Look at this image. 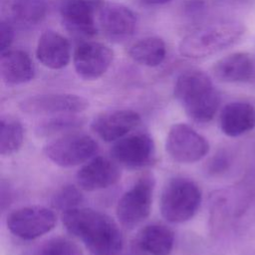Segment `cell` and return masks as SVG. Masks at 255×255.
Wrapping results in <instances>:
<instances>
[{
    "label": "cell",
    "instance_id": "1",
    "mask_svg": "<svg viewBox=\"0 0 255 255\" xmlns=\"http://www.w3.org/2000/svg\"><path fill=\"white\" fill-rule=\"evenodd\" d=\"M69 233L80 239L91 255H118L123 248L122 232L116 221L99 210L76 207L62 214Z\"/></svg>",
    "mask_w": 255,
    "mask_h": 255
},
{
    "label": "cell",
    "instance_id": "29",
    "mask_svg": "<svg viewBox=\"0 0 255 255\" xmlns=\"http://www.w3.org/2000/svg\"><path fill=\"white\" fill-rule=\"evenodd\" d=\"M206 7L204 0H186L183 4V11L188 17L201 15Z\"/></svg>",
    "mask_w": 255,
    "mask_h": 255
},
{
    "label": "cell",
    "instance_id": "12",
    "mask_svg": "<svg viewBox=\"0 0 255 255\" xmlns=\"http://www.w3.org/2000/svg\"><path fill=\"white\" fill-rule=\"evenodd\" d=\"M114 60L111 48L99 42H84L80 44L73 56L77 74L85 80H97L110 68Z\"/></svg>",
    "mask_w": 255,
    "mask_h": 255
},
{
    "label": "cell",
    "instance_id": "3",
    "mask_svg": "<svg viewBox=\"0 0 255 255\" xmlns=\"http://www.w3.org/2000/svg\"><path fill=\"white\" fill-rule=\"evenodd\" d=\"M244 34V26L237 21H220L202 26L187 34L179 44L181 56L200 59L233 45Z\"/></svg>",
    "mask_w": 255,
    "mask_h": 255
},
{
    "label": "cell",
    "instance_id": "20",
    "mask_svg": "<svg viewBox=\"0 0 255 255\" xmlns=\"http://www.w3.org/2000/svg\"><path fill=\"white\" fill-rule=\"evenodd\" d=\"M212 71L216 79L221 82L243 83L251 79L254 67L248 54L233 53L218 60Z\"/></svg>",
    "mask_w": 255,
    "mask_h": 255
},
{
    "label": "cell",
    "instance_id": "4",
    "mask_svg": "<svg viewBox=\"0 0 255 255\" xmlns=\"http://www.w3.org/2000/svg\"><path fill=\"white\" fill-rule=\"evenodd\" d=\"M200 187L192 179L176 176L168 180L160 196V212L171 223H182L191 219L201 204Z\"/></svg>",
    "mask_w": 255,
    "mask_h": 255
},
{
    "label": "cell",
    "instance_id": "11",
    "mask_svg": "<svg viewBox=\"0 0 255 255\" xmlns=\"http://www.w3.org/2000/svg\"><path fill=\"white\" fill-rule=\"evenodd\" d=\"M111 155L115 161L128 168H139L153 160L155 145L149 134L134 133L115 141Z\"/></svg>",
    "mask_w": 255,
    "mask_h": 255
},
{
    "label": "cell",
    "instance_id": "9",
    "mask_svg": "<svg viewBox=\"0 0 255 255\" xmlns=\"http://www.w3.org/2000/svg\"><path fill=\"white\" fill-rule=\"evenodd\" d=\"M89 102L78 95L49 93L28 97L19 104V109L28 115L58 116L79 114L87 110Z\"/></svg>",
    "mask_w": 255,
    "mask_h": 255
},
{
    "label": "cell",
    "instance_id": "2",
    "mask_svg": "<svg viewBox=\"0 0 255 255\" xmlns=\"http://www.w3.org/2000/svg\"><path fill=\"white\" fill-rule=\"evenodd\" d=\"M174 97L196 123L210 122L220 105V96L210 77L200 70H186L176 79Z\"/></svg>",
    "mask_w": 255,
    "mask_h": 255
},
{
    "label": "cell",
    "instance_id": "26",
    "mask_svg": "<svg viewBox=\"0 0 255 255\" xmlns=\"http://www.w3.org/2000/svg\"><path fill=\"white\" fill-rule=\"evenodd\" d=\"M84 201V196L80 189L75 185H65L60 188L52 198V205L54 208L62 210L63 212L72 208L79 207Z\"/></svg>",
    "mask_w": 255,
    "mask_h": 255
},
{
    "label": "cell",
    "instance_id": "14",
    "mask_svg": "<svg viewBox=\"0 0 255 255\" xmlns=\"http://www.w3.org/2000/svg\"><path fill=\"white\" fill-rule=\"evenodd\" d=\"M140 122V116L132 110H113L95 117L91 128L103 140L111 142L126 136L136 128Z\"/></svg>",
    "mask_w": 255,
    "mask_h": 255
},
{
    "label": "cell",
    "instance_id": "6",
    "mask_svg": "<svg viewBox=\"0 0 255 255\" xmlns=\"http://www.w3.org/2000/svg\"><path fill=\"white\" fill-rule=\"evenodd\" d=\"M97 151L98 143L92 136L74 131L65 133L44 146L45 155L62 167L82 164L91 159Z\"/></svg>",
    "mask_w": 255,
    "mask_h": 255
},
{
    "label": "cell",
    "instance_id": "18",
    "mask_svg": "<svg viewBox=\"0 0 255 255\" xmlns=\"http://www.w3.org/2000/svg\"><path fill=\"white\" fill-rule=\"evenodd\" d=\"M255 128V107L246 102L227 104L220 114V128L228 136L242 135Z\"/></svg>",
    "mask_w": 255,
    "mask_h": 255
},
{
    "label": "cell",
    "instance_id": "17",
    "mask_svg": "<svg viewBox=\"0 0 255 255\" xmlns=\"http://www.w3.org/2000/svg\"><path fill=\"white\" fill-rule=\"evenodd\" d=\"M36 56L45 67L52 70L62 69L71 59L70 43L60 33L47 30L39 37Z\"/></svg>",
    "mask_w": 255,
    "mask_h": 255
},
{
    "label": "cell",
    "instance_id": "27",
    "mask_svg": "<svg viewBox=\"0 0 255 255\" xmlns=\"http://www.w3.org/2000/svg\"><path fill=\"white\" fill-rule=\"evenodd\" d=\"M230 165V158L227 153L225 152H218L215 154L209 164H208V171L212 174H220L225 172Z\"/></svg>",
    "mask_w": 255,
    "mask_h": 255
},
{
    "label": "cell",
    "instance_id": "25",
    "mask_svg": "<svg viewBox=\"0 0 255 255\" xmlns=\"http://www.w3.org/2000/svg\"><path fill=\"white\" fill-rule=\"evenodd\" d=\"M35 255H84L80 246L68 238L56 237L43 243Z\"/></svg>",
    "mask_w": 255,
    "mask_h": 255
},
{
    "label": "cell",
    "instance_id": "8",
    "mask_svg": "<svg viewBox=\"0 0 255 255\" xmlns=\"http://www.w3.org/2000/svg\"><path fill=\"white\" fill-rule=\"evenodd\" d=\"M56 215L53 210L31 205L12 211L6 220L9 231L24 240L36 239L50 232L56 224Z\"/></svg>",
    "mask_w": 255,
    "mask_h": 255
},
{
    "label": "cell",
    "instance_id": "30",
    "mask_svg": "<svg viewBox=\"0 0 255 255\" xmlns=\"http://www.w3.org/2000/svg\"><path fill=\"white\" fill-rule=\"evenodd\" d=\"M1 210L3 211L9 204L11 203L12 200V191L7 182L4 180L1 181Z\"/></svg>",
    "mask_w": 255,
    "mask_h": 255
},
{
    "label": "cell",
    "instance_id": "16",
    "mask_svg": "<svg viewBox=\"0 0 255 255\" xmlns=\"http://www.w3.org/2000/svg\"><path fill=\"white\" fill-rule=\"evenodd\" d=\"M47 11L45 0H1L2 19L12 26H35L46 18Z\"/></svg>",
    "mask_w": 255,
    "mask_h": 255
},
{
    "label": "cell",
    "instance_id": "22",
    "mask_svg": "<svg viewBox=\"0 0 255 255\" xmlns=\"http://www.w3.org/2000/svg\"><path fill=\"white\" fill-rule=\"evenodd\" d=\"M129 57L146 67L160 65L166 56V46L159 37H146L135 42L129 49Z\"/></svg>",
    "mask_w": 255,
    "mask_h": 255
},
{
    "label": "cell",
    "instance_id": "15",
    "mask_svg": "<svg viewBox=\"0 0 255 255\" xmlns=\"http://www.w3.org/2000/svg\"><path fill=\"white\" fill-rule=\"evenodd\" d=\"M76 177L82 189L97 191L116 184L121 178V169L115 160L96 156L79 169Z\"/></svg>",
    "mask_w": 255,
    "mask_h": 255
},
{
    "label": "cell",
    "instance_id": "19",
    "mask_svg": "<svg viewBox=\"0 0 255 255\" xmlns=\"http://www.w3.org/2000/svg\"><path fill=\"white\" fill-rule=\"evenodd\" d=\"M0 71L3 81L8 85H21L33 80L35 68L29 55L22 50L1 52Z\"/></svg>",
    "mask_w": 255,
    "mask_h": 255
},
{
    "label": "cell",
    "instance_id": "21",
    "mask_svg": "<svg viewBox=\"0 0 255 255\" xmlns=\"http://www.w3.org/2000/svg\"><path fill=\"white\" fill-rule=\"evenodd\" d=\"M136 242L149 255H169L174 244V233L165 225L149 224L140 229Z\"/></svg>",
    "mask_w": 255,
    "mask_h": 255
},
{
    "label": "cell",
    "instance_id": "7",
    "mask_svg": "<svg viewBox=\"0 0 255 255\" xmlns=\"http://www.w3.org/2000/svg\"><path fill=\"white\" fill-rule=\"evenodd\" d=\"M168 155L180 163H192L203 158L209 151L207 139L186 124L173 125L166 136Z\"/></svg>",
    "mask_w": 255,
    "mask_h": 255
},
{
    "label": "cell",
    "instance_id": "28",
    "mask_svg": "<svg viewBox=\"0 0 255 255\" xmlns=\"http://www.w3.org/2000/svg\"><path fill=\"white\" fill-rule=\"evenodd\" d=\"M14 39V29L13 26L7 21L1 19L0 22V50L4 52L9 50Z\"/></svg>",
    "mask_w": 255,
    "mask_h": 255
},
{
    "label": "cell",
    "instance_id": "10",
    "mask_svg": "<svg viewBox=\"0 0 255 255\" xmlns=\"http://www.w3.org/2000/svg\"><path fill=\"white\" fill-rule=\"evenodd\" d=\"M101 1L59 0V13L66 29L77 37H93L97 34L96 13Z\"/></svg>",
    "mask_w": 255,
    "mask_h": 255
},
{
    "label": "cell",
    "instance_id": "13",
    "mask_svg": "<svg viewBox=\"0 0 255 255\" xmlns=\"http://www.w3.org/2000/svg\"><path fill=\"white\" fill-rule=\"evenodd\" d=\"M97 13L99 25L110 39L122 41L133 34L136 17L128 7L116 2H100Z\"/></svg>",
    "mask_w": 255,
    "mask_h": 255
},
{
    "label": "cell",
    "instance_id": "5",
    "mask_svg": "<svg viewBox=\"0 0 255 255\" xmlns=\"http://www.w3.org/2000/svg\"><path fill=\"white\" fill-rule=\"evenodd\" d=\"M154 179L143 174L128 189L117 204V217L121 224L128 229L140 224L150 213Z\"/></svg>",
    "mask_w": 255,
    "mask_h": 255
},
{
    "label": "cell",
    "instance_id": "23",
    "mask_svg": "<svg viewBox=\"0 0 255 255\" xmlns=\"http://www.w3.org/2000/svg\"><path fill=\"white\" fill-rule=\"evenodd\" d=\"M24 140V128L21 122L11 116L1 118L0 153L9 156L17 152Z\"/></svg>",
    "mask_w": 255,
    "mask_h": 255
},
{
    "label": "cell",
    "instance_id": "24",
    "mask_svg": "<svg viewBox=\"0 0 255 255\" xmlns=\"http://www.w3.org/2000/svg\"><path fill=\"white\" fill-rule=\"evenodd\" d=\"M85 120L77 114L53 116L40 123L36 128V134L41 137H48L55 134L73 132L81 128Z\"/></svg>",
    "mask_w": 255,
    "mask_h": 255
},
{
    "label": "cell",
    "instance_id": "31",
    "mask_svg": "<svg viewBox=\"0 0 255 255\" xmlns=\"http://www.w3.org/2000/svg\"><path fill=\"white\" fill-rule=\"evenodd\" d=\"M141 1L147 5H161V4L167 3L171 0H141Z\"/></svg>",
    "mask_w": 255,
    "mask_h": 255
}]
</instances>
